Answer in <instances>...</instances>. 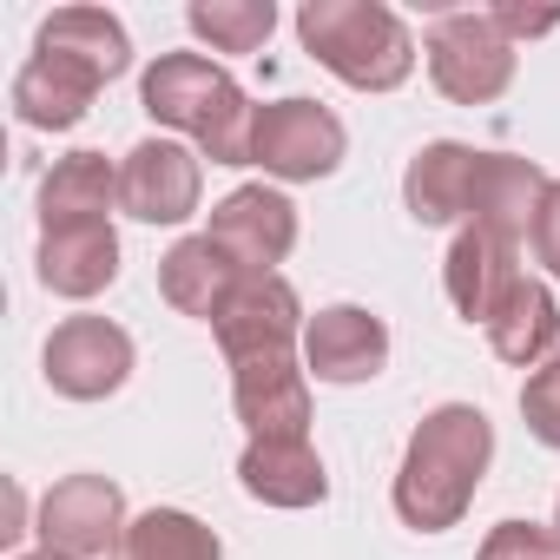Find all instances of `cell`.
<instances>
[{
  "mask_svg": "<svg viewBox=\"0 0 560 560\" xmlns=\"http://www.w3.org/2000/svg\"><path fill=\"white\" fill-rule=\"evenodd\" d=\"M494 462V422L475 402H442L416 422L396 468V514L416 534H442L468 514L481 475Z\"/></svg>",
  "mask_w": 560,
  "mask_h": 560,
  "instance_id": "1",
  "label": "cell"
},
{
  "mask_svg": "<svg viewBox=\"0 0 560 560\" xmlns=\"http://www.w3.org/2000/svg\"><path fill=\"white\" fill-rule=\"evenodd\" d=\"M145 113L172 132H185L198 145V159L211 165H250V126H257V106L244 100V86L211 67L205 54H165L152 60L145 86H139Z\"/></svg>",
  "mask_w": 560,
  "mask_h": 560,
  "instance_id": "2",
  "label": "cell"
},
{
  "mask_svg": "<svg viewBox=\"0 0 560 560\" xmlns=\"http://www.w3.org/2000/svg\"><path fill=\"white\" fill-rule=\"evenodd\" d=\"M298 40L357 93H396L416 73V40L396 8L383 0H304L298 8Z\"/></svg>",
  "mask_w": 560,
  "mask_h": 560,
  "instance_id": "3",
  "label": "cell"
},
{
  "mask_svg": "<svg viewBox=\"0 0 560 560\" xmlns=\"http://www.w3.org/2000/svg\"><path fill=\"white\" fill-rule=\"evenodd\" d=\"M429 80L455 100V106H488L514 86V40L494 27L488 8H455L429 21Z\"/></svg>",
  "mask_w": 560,
  "mask_h": 560,
  "instance_id": "4",
  "label": "cell"
},
{
  "mask_svg": "<svg viewBox=\"0 0 560 560\" xmlns=\"http://www.w3.org/2000/svg\"><path fill=\"white\" fill-rule=\"evenodd\" d=\"M350 152V132L330 106L317 100H270L257 106V126H250V165H264L270 178H330Z\"/></svg>",
  "mask_w": 560,
  "mask_h": 560,
  "instance_id": "5",
  "label": "cell"
},
{
  "mask_svg": "<svg viewBox=\"0 0 560 560\" xmlns=\"http://www.w3.org/2000/svg\"><path fill=\"white\" fill-rule=\"evenodd\" d=\"M126 494L106 475H67L40 494V547L67 553V560H100L119 553L126 540Z\"/></svg>",
  "mask_w": 560,
  "mask_h": 560,
  "instance_id": "6",
  "label": "cell"
},
{
  "mask_svg": "<svg viewBox=\"0 0 560 560\" xmlns=\"http://www.w3.org/2000/svg\"><path fill=\"white\" fill-rule=\"evenodd\" d=\"M244 277H277V264L298 244V205L270 185H237L231 198L211 205V231H205Z\"/></svg>",
  "mask_w": 560,
  "mask_h": 560,
  "instance_id": "7",
  "label": "cell"
},
{
  "mask_svg": "<svg viewBox=\"0 0 560 560\" xmlns=\"http://www.w3.org/2000/svg\"><path fill=\"white\" fill-rule=\"evenodd\" d=\"M198 191H205V165L178 139H139L119 159V211L139 224H185L198 211Z\"/></svg>",
  "mask_w": 560,
  "mask_h": 560,
  "instance_id": "8",
  "label": "cell"
},
{
  "mask_svg": "<svg viewBox=\"0 0 560 560\" xmlns=\"http://www.w3.org/2000/svg\"><path fill=\"white\" fill-rule=\"evenodd\" d=\"M40 363H47V383L67 402H100V396H113L132 376V337L113 317H67L47 337Z\"/></svg>",
  "mask_w": 560,
  "mask_h": 560,
  "instance_id": "9",
  "label": "cell"
},
{
  "mask_svg": "<svg viewBox=\"0 0 560 560\" xmlns=\"http://www.w3.org/2000/svg\"><path fill=\"white\" fill-rule=\"evenodd\" d=\"M211 330H218L224 363H244V357H298V337L311 324H304V304L284 277H244Z\"/></svg>",
  "mask_w": 560,
  "mask_h": 560,
  "instance_id": "10",
  "label": "cell"
},
{
  "mask_svg": "<svg viewBox=\"0 0 560 560\" xmlns=\"http://www.w3.org/2000/svg\"><path fill=\"white\" fill-rule=\"evenodd\" d=\"M389 363V324L363 304H330L304 330V370L317 383H370Z\"/></svg>",
  "mask_w": 560,
  "mask_h": 560,
  "instance_id": "11",
  "label": "cell"
},
{
  "mask_svg": "<svg viewBox=\"0 0 560 560\" xmlns=\"http://www.w3.org/2000/svg\"><path fill=\"white\" fill-rule=\"evenodd\" d=\"M231 402L250 435H304L311 429V370H298V357H244V363H231Z\"/></svg>",
  "mask_w": 560,
  "mask_h": 560,
  "instance_id": "12",
  "label": "cell"
},
{
  "mask_svg": "<svg viewBox=\"0 0 560 560\" xmlns=\"http://www.w3.org/2000/svg\"><path fill=\"white\" fill-rule=\"evenodd\" d=\"M547 172L534 159H514V152H481V178H475V205H468V224L488 231L494 244L521 250V237H534V218H540V198H547Z\"/></svg>",
  "mask_w": 560,
  "mask_h": 560,
  "instance_id": "13",
  "label": "cell"
},
{
  "mask_svg": "<svg viewBox=\"0 0 560 560\" xmlns=\"http://www.w3.org/2000/svg\"><path fill=\"white\" fill-rule=\"evenodd\" d=\"M119 277V231L113 218H80V224H47L40 231V284L54 298H100Z\"/></svg>",
  "mask_w": 560,
  "mask_h": 560,
  "instance_id": "14",
  "label": "cell"
},
{
  "mask_svg": "<svg viewBox=\"0 0 560 560\" xmlns=\"http://www.w3.org/2000/svg\"><path fill=\"white\" fill-rule=\"evenodd\" d=\"M237 481L264 508H317L330 494V475L311 435H250V448L237 455Z\"/></svg>",
  "mask_w": 560,
  "mask_h": 560,
  "instance_id": "15",
  "label": "cell"
},
{
  "mask_svg": "<svg viewBox=\"0 0 560 560\" xmlns=\"http://www.w3.org/2000/svg\"><path fill=\"white\" fill-rule=\"evenodd\" d=\"M475 178H481V152L462 139H435L409 159L402 172V205L416 224H455L475 205Z\"/></svg>",
  "mask_w": 560,
  "mask_h": 560,
  "instance_id": "16",
  "label": "cell"
},
{
  "mask_svg": "<svg viewBox=\"0 0 560 560\" xmlns=\"http://www.w3.org/2000/svg\"><path fill=\"white\" fill-rule=\"evenodd\" d=\"M244 270L211 244V237H185L159 257V298L178 311V317H198V324H218L224 304L237 298Z\"/></svg>",
  "mask_w": 560,
  "mask_h": 560,
  "instance_id": "17",
  "label": "cell"
},
{
  "mask_svg": "<svg viewBox=\"0 0 560 560\" xmlns=\"http://www.w3.org/2000/svg\"><path fill=\"white\" fill-rule=\"evenodd\" d=\"M93 93H100V80L80 60H67V54H40L34 47V60L14 73V113L27 126H40V132H73L93 113Z\"/></svg>",
  "mask_w": 560,
  "mask_h": 560,
  "instance_id": "18",
  "label": "cell"
},
{
  "mask_svg": "<svg viewBox=\"0 0 560 560\" xmlns=\"http://www.w3.org/2000/svg\"><path fill=\"white\" fill-rule=\"evenodd\" d=\"M488 343H494L501 363H521V370H534V363H547L560 350V304H553V291L540 277L521 270L501 291V304L488 311Z\"/></svg>",
  "mask_w": 560,
  "mask_h": 560,
  "instance_id": "19",
  "label": "cell"
},
{
  "mask_svg": "<svg viewBox=\"0 0 560 560\" xmlns=\"http://www.w3.org/2000/svg\"><path fill=\"white\" fill-rule=\"evenodd\" d=\"M514 277H521V264H514L508 244H494V237L475 231V224L455 231L448 264H442V284H448V304H455L468 324H488V311L501 304V291L514 284Z\"/></svg>",
  "mask_w": 560,
  "mask_h": 560,
  "instance_id": "20",
  "label": "cell"
},
{
  "mask_svg": "<svg viewBox=\"0 0 560 560\" xmlns=\"http://www.w3.org/2000/svg\"><path fill=\"white\" fill-rule=\"evenodd\" d=\"M34 47H40V54L80 60L100 86L119 80V73L132 67V40H126V27H119L106 8H60V14H47L40 34H34Z\"/></svg>",
  "mask_w": 560,
  "mask_h": 560,
  "instance_id": "21",
  "label": "cell"
},
{
  "mask_svg": "<svg viewBox=\"0 0 560 560\" xmlns=\"http://www.w3.org/2000/svg\"><path fill=\"white\" fill-rule=\"evenodd\" d=\"M113 205H119V165L106 152H67L40 178V231L80 224V218H113Z\"/></svg>",
  "mask_w": 560,
  "mask_h": 560,
  "instance_id": "22",
  "label": "cell"
},
{
  "mask_svg": "<svg viewBox=\"0 0 560 560\" xmlns=\"http://www.w3.org/2000/svg\"><path fill=\"white\" fill-rule=\"evenodd\" d=\"M113 560H224V547H218V534L198 514H185V508H145L126 527V540H119Z\"/></svg>",
  "mask_w": 560,
  "mask_h": 560,
  "instance_id": "23",
  "label": "cell"
},
{
  "mask_svg": "<svg viewBox=\"0 0 560 560\" xmlns=\"http://www.w3.org/2000/svg\"><path fill=\"white\" fill-rule=\"evenodd\" d=\"M185 21L211 54H257L277 27V8L270 0H191Z\"/></svg>",
  "mask_w": 560,
  "mask_h": 560,
  "instance_id": "24",
  "label": "cell"
},
{
  "mask_svg": "<svg viewBox=\"0 0 560 560\" xmlns=\"http://www.w3.org/2000/svg\"><path fill=\"white\" fill-rule=\"evenodd\" d=\"M521 416H527L534 442L560 448V350L527 370V383H521Z\"/></svg>",
  "mask_w": 560,
  "mask_h": 560,
  "instance_id": "25",
  "label": "cell"
},
{
  "mask_svg": "<svg viewBox=\"0 0 560 560\" xmlns=\"http://www.w3.org/2000/svg\"><path fill=\"white\" fill-rule=\"evenodd\" d=\"M475 560H560V540H553V527L501 521V527H488V540H481Z\"/></svg>",
  "mask_w": 560,
  "mask_h": 560,
  "instance_id": "26",
  "label": "cell"
},
{
  "mask_svg": "<svg viewBox=\"0 0 560 560\" xmlns=\"http://www.w3.org/2000/svg\"><path fill=\"white\" fill-rule=\"evenodd\" d=\"M527 244H534V257L560 277V178L547 185V198H540V218H534V237H527Z\"/></svg>",
  "mask_w": 560,
  "mask_h": 560,
  "instance_id": "27",
  "label": "cell"
},
{
  "mask_svg": "<svg viewBox=\"0 0 560 560\" xmlns=\"http://www.w3.org/2000/svg\"><path fill=\"white\" fill-rule=\"evenodd\" d=\"M488 14H494V27L508 40H534V34H553L560 27V8H488Z\"/></svg>",
  "mask_w": 560,
  "mask_h": 560,
  "instance_id": "28",
  "label": "cell"
},
{
  "mask_svg": "<svg viewBox=\"0 0 560 560\" xmlns=\"http://www.w3.org/2000/svg\"><path fill=\"white\" fill-rule=\"evenodd\" d=\"M21 560H67V553H54V547H40V553H21Z\"/></svg>",
  "mask_w": 560,
  "mask_h": 560,
  "instance_id": "29",
  "label": "cell"
},
{
  "mask_svg": "<svg viewBox=\"0 0 560 560\" xmlns=\"http://www.w3.org/2000/svg\"><path fill=\"white\" fill-rule=\"evenodd\" d=\"M553 540H560V501H553Z\"/></svg>",
  "mask_w": 560,
  "mask_h": 560,
  "instance_id": "30",
  "label": "cell"
}]
</instances>
